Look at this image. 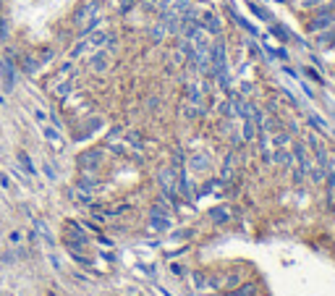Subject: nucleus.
I'll return each mask as SVG.
<instances>
[{"mask_svg":"<svg viewBox=\"0 0 335 296\" xmlns=\"http://www.w3.org/2000/svg\"><path fill=\"white\" fill-rule=\"evenodd\" d=\"M50 89H53V95H55V97H60V100H63V97H68V92L73 89V76H71V79H66V81H58V84H53Z\"/></svg>","mask_w":335,"mask_h":296,"instance_id":"obj_11","label":"nucleus"},{"mask_svg":"<svg viewBox=\"0 0 335 296\" xmlns=\"http://www.w3.org/2000/svg\"><path fill=\"white\" fill-rule=\"evenodd\" d=\"M89 68L95 71V73H105L110 68V50H95L89 55Z\"/></svg>","mask_w":335,"mask_h":296,"instance_id":"obj_3","label":"nucleus"},{"mask_svg":"<svg viewBox=\"0 0 335 296\" xmlns=\"http://www.w3.org/2000/svg\"><path fill=\"white\" fill-rule=\"evenodd\" d=\"M230 296H262V291H259L257 283H244V286H238Z\"/></svg>","mask_w":335,"mask_h":296,"instance_id":"obj_12","label":"nucleus"},{"mask_svg":"<svg viewBox=\"0 0 335 296\" xmlns=\"http://www.w3.org/2000/svg\"><path fill=\"white\" fill-rule=\"evenodd\" d=\"M191 168H194V171H204V168H207V157H204V155L191 157Z\"/></svg>","mask_w":335,"mask_h":296,"instance_id":"obj_25","label":"nucleus"},{"mask_svg":"<svg viewBox=\"0 0 335 296\" xmlns=\"http://www.w3.org/2000/svg\"><path fill=\"white\" fill-rule=\"evenodd\" d=\"M16 157H18V163H21V168H24L26 173H32V176L37 173V168L32 165V160H29V155H26V152H18Z\"/></svg>","mask_w":335,"mask_h":296,"instance_id":"obj_18","label":"nucleus"},{"mask_svg":"<svg viewBox=\"0 0 335 296\" xmlns=\"http://www.w3.org/2000/svg\"><path fill=\"white\" fill-rule=\"evenodd\" d=\"M100 160H102V152H100V150H89V152H84V155L79 157V168H81L84 173H89V171H95L97 165H100Z\"/></svg>","mask_w":335,"mask_h":296,"instance_id":"obj_5","label":"nucleus"},{"mask_svg":"<svg viewBox=\"0 0 335 296\" xmlns=\"http://www.w3.org/2000/svg\"><path fill=\"white\" fill-rule=\"evenodd\" d=\"M304 73H306V76H309L312 81H317V84H322V81H325V79L320 76V73H317V71H314V68H309V66H306V68H304Z\"/></svg>","mask_w":335,"mask_h":296,"instance_id":"obj_29","label":"nucleus"},{"mask_svg":"<svg viewBox=\"0 0 335 296\" xmlns=\"http://www.w3.org/2000/svg\"><path fill=\"white\" fill-rule=\"evenodd\" d=\"M322 3H325V0H301L299 5L304 8V11H312V8H320Z\"/></svg>","mask_w":335,"mask_h":296,"instance_id":"obj_27","label":"nucleus"},{"mask_svg":"<svg viewBox=\"0 0 335 296\" xmlns=\"http://www.w3.org/2000/svg\"><path fill=\"white\" fill-rule=\"evenodd\" d=\"M0 186H5V189H11V181H8V176L0 173Z\"/></svg>","mask_w":335,"mask_h":296,"instance_id":"obj_35","label":"nucleus"},{"mask_svg":"<svg viewBox=\"0 0 335 296\" xmlns=\"http://www.w3.org/2000/svg\"><path fill=\"white\" fill-rule=\"evenodd\" d=\"M317 48H325V50L335 48V24L330 26V29H325V32L317 34Z\"/></svg>","mask_w":335,"mask_h":296,"instance_id":"obj_8","label":"nucleus"},{"mask_svg":"<svg viewBox=\"0 0 335 296\" xmlns=\"http://www.w3.org/2000/svg\"><path fill=\"white\" fill-rule=\"evenodd\" d=\"M97 186H100V181L92 173H84L81 178L76 181V189H81V191H97Z\"/></svg>","mask_w":335,"mask_h":296,"instance_id":"obj_10","label":"nucleus"},{"mask_svg":"<svg viewBox=\"0 0 335 296\" xmlns=\"http://www.w3.org/2000/svg\"><path fill=\"white\" fill-rule=\"evenodd\" d=\"M288 142H291V134H288V131H278V134L273 136V144H275V150H278V147H285Z\"/></svg>","mask_w":335,"mask_h":296,"instance_id":"obj_21","label":"nucleus"},{"mask_svg":"<svg viewBox=\"0 0 335 296\" xmlns=\"http://www.w3.org/2000/svg\"><path fill=\"white\" fill-rule=\"evenodd\" d=\"M0 40H8V29H5V18H0Z\"/></svg>","mask_w":335,"mask_h":296,"instance_id":"obj_32","label":"nucleus"},{"mask_svg":"<svg viewBox=\"0 0 335 296\" xmlns=\"http://www.w3.org/2000/svg\"><path fill=\"white\" fill-rule=\"evenodd\" d=\"M160 189L173 197V171H160Z\"/></svg>","mask_w":335,"mask_h":296,"instance_id":"obj_14","label":"nucleus"},{"mask_svg":"<svg viewBox=\"0 0 335 296\" xmlns=\"http://www.w3.org/2000/svg\"><path fill=\"white\" fill-rule=\"evenodd\" d=\"M136 5V0H120V5H118V11L120 13H128V11H131V8Z\"/></svg>","mask_w":335,"mask_h":296,"instance_id":"obj_28","label":"nucleus"},{"mask_svg":"<svg viewBox=\"0 0 335 296\" xmlns=\"http://www.w3.org/2000/svg\"><path fill=\"white\" fill-rule=\"evenodd\" d=\"M32 113H34V118H37V121H40V123H45V121H48V116H45L42 110H32Z\"/></svg>","mask_w":335,"mask_h":296,"instance_id":"obj_34","label":"nucleus"},{"mask_svg":"<svg viewBox=\"0 0 335 296\" xmlns=\"http://www.w3.org/2000/svg\"><path fill=\"white\" fill-rule=\"evenodd\" d=\"M45 173H48V178H55V171L50 168V165H45Z\"/></svg>","mask_w":335,"mask_h":296,"instance_id":"obj_36","label":"nucleus"},{"mask_svg":"<svg viewBox=\"0 0 335 296\" xmlns=\"http://www.w3.org/2000/svg\"><path fill=\"white\" fill-rule=\"evenodd\" d=\"M210 218H212V220H220V223H225V220H228V210H225V207H215V210H210Z\"/></svg>","mask_w":335,"mask_h":296,"instance_id":"obj_23","label":"nucleus"},{"mask_svg":"<svg viewBox=\"0 0 335 296\" xmlns=\"http://www.w3.org/2000/svg\"><path fill=\"white\" fill-rule=\"evenodd\" d=\"M170 226V220H168V215H160V212H152V228H168Z\"/></svg>","mask_w":335,"mask_h":296,"instance_id":"obj_19","label":"nucleus"},{"mask_svg":"<svg viewBox=\"0 0 335 296\" xmlns=\"http://www.w3.org/2000/svg\"><path fill=\"white\" fill-rule=\"evenodd\" d=\"M241 131H244V142H251V139L257 136V126H254V121H251V118H246L244 126H241Z\"/></svg>","mask_w":335,"mask_h":296,"instance_id":"obj_16","label":"nucleus"},{"mask_svg":"<svg viewBox=\"0 0 335 296\" xmlns=\"http://www.w3.org/2000/svg\"><path fill=\"white\" fill-rule=\"evenodd\" d=\"M42 131H45V139H48L50 144H55V150H60V147H63V139H60L58 128H50V126H45Z\"/></svg>","mask_w":335,"mask_h":296,"instance_id":"obj_15","label":"nucleus"},{"mask_svg":"<svg viewBox=\"0 0 335 296\" xmlns=\"http://www.w3.org/2000/svg\"><path fill=\"white\" fill-rule=\"evenodd\" d=\"M199 26H202V32H207V34H220V18L210 11L199 18Z\"/></svg>","mask_w":335,"mask_h":296,"instance_id":"obj_7","label":"nucleus"},{"mask_svg":"<svg viewBox=\"0 0 335 296\" xmlns=\"http://www.w3.org/2000/svg\"><path fill=\"white\" fill-rule=\"evenodd\" d=\"M170 273H173V275H178V278H181V275H183V265H175V262H173V265H170Z\"/></svg>","mask_w":335,"mask_h":296,"instance_id":"obj_33","label":"nucleus"},{"mask_svg":"<svg viewBox=\"0 0 335 296\" xmlns=\"http://www.w3.org/2000/svg\"><path fill=\"white\" fill-rule=\"evenodd\" d=\"M100 13V0H84V3L73 11V24H87L89 18H95Z\"/></svg>","mask_w":335,"mask_h":296,"instance_id":"obj_2","label":"nucleus"},{"mask_svg":"<svg viewBox=\"0 0 335 296\" xmlns=\"http://www.w3.org/2000/svg\"><path fill=\"white\" fill-rule=\"evenodd\" d=\"M270 29H273V34H275V37H278V40H280V42H288V40H291V32H288L285 26H280V24H273V26H270Z\"/></svg>","mask_w":335,"mask_h":296,"instance_id":"obj_17","label":"nucleus"},{"mask_svg":"<svg viewBox=\"0 0 335 296\" xmlns=\"http://www.w3.org/2000/svg\"><path fill=\"white\" fill-rule=\"evenodd\" d=\"M333 24H335V3H328L325 8H320L317 16H314L309 24H306V32L320 34V32H325V29H330Z\"/></svg>","mask_w":335,"mask_h":296,"instance_id":"obj_1","label":"nucleus"},{"mask_svg":"<svg viewBox=\"0 0 335 296\" xmlns=\"http://www.w3.org/2000/svg\"><path fill=\"white\" fill-rule=\"evenodd\" d=\"M113 42H115V37L110 34V32H92V34H87V45L89 48H95V50H100V48H105L108 45V50H113Z\"/></svg>","mask_w":335,"mask_h":296,"instance_id":"obj_4","label":"nucleus"},{"mask_svg":"<svg viewBox=\"0 0 335 296\" xmlns=\"http://www.w3.org/2000/svg\"><path fill=\"white\" fill-rule=\"evenodd\" d=\"M126 139H128V144H134V147H142V134H136V131H131V134H128V136H126Z\"/></svg>","mask_w":335,"mask_h":296,"instance_id":"obj_31","label":"nucleus"},{"mask_svg":"<svg viewBox=\"0 0 335 296\" xmlns=\"http://www.w3.org/2000/svg\"><path fill=\"white\" fill-rule=\"evenodd\" d=\"M89 50V45H87V40H81L79 45H76V48H71V53H68V58L71 60H76L79 58V55H84V53H87Z\"/></svg>","mask_w":335,"mask_h":296,"instance_id":"obj_20","label":"nucleus"},{"mask_svg":"<svg viewBox=\"0 0 335 296\" xmlns=\"http://www.w3.org/2000/svg\"><path fill=\"white\" fill-rule=\"evenodd\" d=\"M273 163L283 165V168L288 171V168H291V165H293V155L288 152L285 147H278V150H275V155H273Z\"/></svg>","mask_w":335,"mask_h":296,"instance_id":"obj_9","label":"nucleus"},{"mask_svg":"<svg viewBox=\"0 0 335 296\" xmlns=\"http://www.w3.org/2000/svg\"><path fill=\"white\" fill-rule=\"evenodd\" d=\"M165 32H168V29H165V24L160 21V24H157L155 29H152V40H155V42H160L163 37H165Z\"/></svg>","mask_w":335,"mask_h":296,"instance_id":"obj_26","label":"nucleus"},{"mask_svg":"<svg viewBox=\"0 0 335 296\" xmlns=\"http://www.w3.org/2000/svg\"><path fill=\"white\" fill-rule=\"evenodd\" d=\"M293 160H296V165H299L301 171H309L312 168V157H309V152H306V147L301 144V142H296L293 144Z\"/></svg>","mask_w":335,"mask_h":296,"instance_id":"obj_6","label":"nucleus"},{"mask_svg":"<svg viewBox=\"0 0 335 296\" xmlns=\"http://www.w3.org/2000/svg\"><path fill=\"white\" fill-rule=\"evenodd\" d=\"M18 60H21L24 73H29V76H32V73H37V68H40V60H37L34 55H21Z\"/></svg>","mask_w":335,"mask_h":296,"instance_id":"obj_13","label":"nucleus"},{"mask_svg":"<svg viewBox=\"0 0 335 296\" xmlns=\"http://www.w3.org/2000/svg\"><path fill=\"white\" fill-rule=\"evenodd\" d=\"M309 123L317 128V131H328V123H325L320 116H314V113H309Z\"/></svg>","mask_w":335,"mask_h":296,"instance_id":"obj_24","label":"nucleus"},{"mask_svg":"<svg viewBox=\"0 0 335 296\" xmlns=\"http://www.w3.org/2000/svg\"><path fill=\"white\" fill-rule=\"evenodd\" d=\"M249 8L254 11V16H257V18H262V21H273V16H270V13L265 11V8H259L257 3H251V0H249Z\"/></svg>","mask_w":335,"mask_h":296,"instance_id":"obj_22","label":"nucleus"},{"mask_svg":"<svg viewBox=\"0 0 335 296\" xmlns=\"http://www.w3.org/2000/svg\"><path fill=\"white\" fill-rule=\"evenodd\" d=\"M194 283H197L199 289H207V275H204V273H194Z\"/></svg>","mask_w":335,"mask_h":296,"instance_id":"obj_30","label":"nucleus"}]
</instances>
